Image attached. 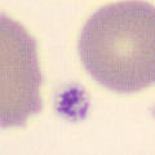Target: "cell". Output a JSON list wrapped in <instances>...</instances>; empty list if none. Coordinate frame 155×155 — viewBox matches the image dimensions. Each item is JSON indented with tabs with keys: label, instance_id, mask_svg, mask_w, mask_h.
Instances as JSON below:
<instances>
[{
	"label": "cell",
	"instance_id": "6da1fadb",
	"mask_svg": "<svg viewBox=\"0 0 155 155\" xmlns=\"http://www.w3.org/2000/svg\"><path fill=\"white\" fill-rule=\"evenodd\" d=\"M79 54L85 70L122 93L155 83V7L129 0L97 11L83 27Z\"/></svg>",
	"mask_w": 155,
	"mask_h": 155
},
{
	"label": "cell",
	"instance_id": "7a4b0ae2",
	"mask_svg": "<svg viewBox=\"0 0 155 155\" xmlns=\"http://www.w3.org/2000/svg\"><path fill=\"white\" fill-rule=\"evenodd\" d=\"M4 22L2 122L3 125H13L21 124L30 114L40 109V75L34 41L18 25L16 34L12 35L9 19H4Z\"/></svg>",
	"mask_w": 155,
	"mask_h": 155
}]
</instances>
